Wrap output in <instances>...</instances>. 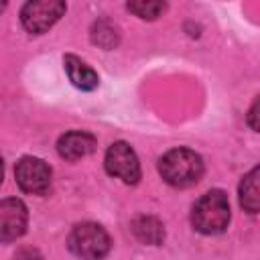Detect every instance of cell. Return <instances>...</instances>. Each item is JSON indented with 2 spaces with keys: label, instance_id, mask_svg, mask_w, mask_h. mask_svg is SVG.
<instances>
[{
  "label": "cell",
  "instance_id": "52a82bcc",
  "mask_svg": "<svg viewBox=\"0 0 260 260\" xmlns=\"http://www.w3.org/2000/svg\"><path fill=\"white\" fill-rule=\"evenodd\" d=\"M28 211L26 205L16 199H0V242H14L26 232Z\"/></svg>",
  "mask_w": 260,
  "mask_h": 260
},
{
  "label": "cell",
  "instance_id": "5b68a950",
  "mask_svg": "<svg viewBox=\"0 0 260 260\" xmlns=\"http://www.w3.org/2000/svg\"><path fill=\"white\" fill-rule=\"evenodd\" d=\"M104 165H106V171L112 177L122 179L128 185H134L140 179V162H138V156L132 150V146L126 144V142H122V140L110 144V148L106 150Z\"/></svg>",
  "mask_w": 260,
  "mask_h": 260
},
{
  "label": "cell",
  "instance_id": "4fadbf2b",
  "mask_svg": "<svg viewBox=\"0 0 260 260\" xmlns=\"http://www.w3.org/2000/svg\"><path fill=\"white\" fill-rule=\"evenodd\" d=\"M102 37H110V41H112L114 45L118 43V32H116V28H114L110 22H98V24L93 26V43H100Z\"/></svg>",
  "mask_w": 260,
  "mask_h": 260
},
{
  "label": "cell",
  "instance_id": "e0dca14e",
  "mask_svg": "<svg viewBox=\"0 0 260 260\" xmlns=\"http://www.w3.org/2000/svg\"><path fill=\"white\" fill-rule=\"evenodd\" d=\"M4 8H6V4H4V2H0V12H2Z\"/></svg>",
  "mask_w": 260,
  "mask_h": 260
},
{
  "label": "cell",
  "instance_id": "30bf717a",
  "mask_svg": "<svg viewBox=\"0 0 260 260\" xmlns=\"http://www.w3.org/2000/svg\"><path fill=\"white\" fill-rule=\"evenodd\" d=\"M132 232L134 236L144 242V244H152V246H158L162 240H165V228L162 223L156 219V217H150V215H140L132 221Z\"/></svg>",
  "mask_w": 260,
  "mask_h": 260
},
{
  "label": "cell",
  "instance_id": "ba28073f",
  "mask_svg": "<svg viewBox=\"0 0 260 260\" xmlns=\"http://www.w3.org/2000/svg\"><path fill=\"white\" fill-rule=\"evenodd\" d=\"M57 150H59V154L63 158L77 160V158H83V156H87V154H91L95 150V138L89 132L71 130V132H65L59 138Z\"/></svg>",
  "mask_w": 260,
  "mask_h": 260
},
{
  "label": "cell",
  "instance_id": "8fae6325",
  "mask_svg": "<svg viewBox=\"0 0 260 260\" xmlns=\"http://www.w3.org/2000/svg\"><path fill=\"white\" fill-rule=\"evenodd\" d=\"M240 205L248 213H258V167H254L240 183Z\"/></svg>",
  "mask_w": 260,
  "mask_h": 260
},
{
  "label": "cell",
  "instance_id": "6da1fadb",
  "mask_svg": "<svg viewBox=\"0 0 260 260\" xmlns=\"http://www.w3.org/2000/svg\"><path fill=\"white\" fill-rule=\"evenodd\" d=\"M191 223L201 234H221L230 223L228 195L221 189H211L205 195H201L191 209Z\"/></svg>",
  "mask_w": 260,
  "mask_h": 260
},
{
  "label": "cell",
  "instance_id": "9a60e30c",
  "mask_svg": "<svg viewBox=\"0 0 260 260\" xmlns=\"http://www.w3.org/2000/svg\"><path fill=\"white\" fill-rule=\"evenodd\" d=\"M256 114H258V100H254L252 108H250V114H248V122L252 126V130H258V122H256Z\"/></svg>",
  "mask_w": 260,
  "mask_h": 260
},
{
  "label": "cell",
  "instance_id": "3957f363",
  "mask_svg": "<svg viewBox=\"0 0 260 260\" xmlns=\"http://www.w3.org/2000/svg\"><path fill=\"white\" fill-rule=\"evenodd\" d=\"M69 250L81 260H102L110 252V236L108 232L93 221L77 223L69 234Z\"/></svg>",
  "mask_w": 260,
  "mask_h": 260
},
{
  "label": "cell",
  "instance_id": "277c9868",
  "mask_svg": "<svg viewBox=\"0 0 260 260\" xmlns=\"http://www.w3.org/2000/svg\"><path fill=\"white\" fill-rule=\"evenodd\" d=\"M65 10H67L65 2H59V0L26 2L20 10V20H22V26L28 32L41 35V32L49 30L65 14Z\"/></svg>",
  "mask_w": 260,
  "mask_h": 260
},
{
  "label": "cell",
  "instance_id": "8992f818",
  "mask_svg": "<svg viewBox=\"0 0 260 260\" xmlns=\"http://www.w3.org/2000/svg\"><path fill=\"white\" fill-rule=\"evenodd\" d=\"M14 177L18 187L30 195H43L51 185V169L43 158L22 156L16 162Z\"/></svg>",
  "mask_w": 260,
  "mask_h": 260
},
{
  "label": "cell",
  "instance_id": "5bb4252c",
  "mask_svg": "<svg viewBox=\"0 0 260 260\" xmlns=\"http://www.w3.org/2000/svg\"><path fill=\"white\" fill-rule=\"evenodd\" d=\"M16 260H43V258H41V254L35 248H22L16 254Z\"/></svg>",
  "mask_w": 260,
  "mask_h": 260
},
{
  "label": "cell",
  "instance_id": "7c38bea8",
  "mask_svg": "<svg viewBox=\"0 0 260 260\" xmlns=\"http://www.w3.org/2000/svg\"><path fill=\"white\" fill-rule=\"evenodd\" d=\"M126 8L130 12H134L136 16L144 18V20H154L165 12L167 4L165 2H156V0H138V2H128Z\"/></svg>",
  "mask_w": 260,
  "mask_h": 260
},
{
  "label": "cell",
  "instance_id": "7a4b0ae2",
  "mask_svg": "<svg viewBox=\"0 0 260 260\" xmlns=\"http://www.w3.org/2000/svg\"><path fill=\"white\" fill-rule=\"evenodd\" d=\"M158 173L173 187H191L203 175V160L191 148H173L158 160Z\"/></svg>",
  "mask_w": 260,
  "mask_h": 260
},
{
  "label": "cell",
  "instance_id": "2e32d148",
  "mask_svg": "<svg viewBox=\"0 0 260 260\" xmlns=\"http://www.w3.org/2000/svg\"><path fill=\"white\" fill-rule=\"evenodd\" d=\"M2 175H4V171H2V158H0V183H2Z\"/></svg>",
  "mask_w": 260,
  "mask_h": 260
},
{
  "label": "cell",
  "instance_id": "9c48e42d",
  "mask_svg": "<svg viewBox=\"0 0 260 260\" xmlns=\"http://www.w3.org/2000/svg\"><path fill=\"white\" fill-rule=\"evenodd\" d=\"M63 65H65V71H67V75H69V81H71L77 89L91 91V89L98 87V83H100L98 73H95L85 61H81L79 57L67 55V57L63 59Z\"/></svg>",
  "mask_w": 260,
  "mask_h": 260
}]
</instances>
